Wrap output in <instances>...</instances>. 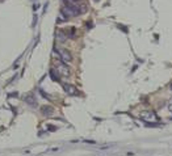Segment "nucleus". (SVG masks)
<instances>
[{
  "mask_svg": "<svg viewBox=\"0 0 172 156\" xmlns=\"http://www.w3.org/2000/svg\"><path fill=\"white\" fill-rule=\"evenodd\" d=\"M26 102H28V104H30V105H33V106L37 105V102H36V98H34V97H32V96L26 97Z\"/></svg>",
  "mask_w": 172,
  "mask_h": 156,
  "instance_id": "obj_9",
  "label": "nucleus"
},
{
  "mask_svg": "<svg viewBox=\"0 0 172 156\" xmlns=\"http://www.w3.org/2000/svg\"><path fill=\"white\" fill-rule=\"evenodd\" d=\"M50 76H51V79L54 81H59V78H58L57 71H55V69H51V71H50Z\"/></svg>",
  "mask_w": 172,
  "mask_h": 156,
  "instance_id": "obj_8",
  "label": "nucleus"
},
{
  "mask_svg": "<svg viewBox=\"0 0 172 156\" xmlns=\"http://www.w3.org/2000/svg\"><path fill=\"white\" fill-rule=\"evenodd\" d=\"M171 89H172V83H171Z\"/></svg>",
  "mask_w": 172,
  "mask_h": 156,
  "instance_id": "obj_12",
  "label": "nucleus"
},
{
  "mask_svg": "<svg viewBox=\"0 0 172 156\" xmlns=\"http://www.w3.org/2000/svg\"><path fill=\"white\" fill-rule=\"evenodd\" d=\"M41 113L44 115H53V113H54V108H53V106L45 105V106H42V108H41Z\"/></svg>",
  "mask_w": 172,
  "mask_h": 156,
  "instance_id": "obj_6",
  "label": "nucleus"
},
{
  "mask_svg": "<svg viewBox=\"0 0 172 156\" xmlns=\"http://www.w3.org/2000/svg\"><path fill=\"white\" fill-rule=\"evenodd\" d=\"M71 1H74V3H75V1H79V0H71Z\"/></svg>",
  "mask_w": 172,
  "mask_h": 156,
  "instance_id": "obj_11",
  "label": "nucleus"
},
{
  "mask_svg": "<svg viewBox=\"0 0 172 156\" xmlns=\"http://www.w3.org/2000/svg\"><path fill=\"white\" fill-rule=\"evenodd\" d=\"M141 118L146 122H158L159 121V118H158V115L155 112H142Z\"/></svg>",
  "mask_w": 172,
  "mask_h": 156,
  "instance_id": "obj_3",
  "label": "nucleus"
},
{
  "mask_svg": "<svg viewBox=\"0 0 172 156\" xmlns=\"http://www.w3.org/2000/svg\"><path fill=\"white\" fill-rule=\"evenodd\" d=\"M55 51L59 54V56H61V59L63 61L64 63H70L72 61V55L70 54V51L66 50V49L63 47H55Z\"/></svg>",
  "mask_w": 172,
  "mask_h": 156,
  "instance_id": "obj_2",
  "label": "nucleus"
},
{
  "mask_svg": "<svg viewBox=\"0 0 172 156\" xmlns=\"http://www.w3.org/2000/svg\"><path fill=\"white\" fill-rule=\"evenodd\" d=\"M63 13H66L67 16H75V15H79V13H82L83 11H80V8L74 4H66V7L63 8V11H62Z\"/></svg>",
  "mask_w": 172,
  "mask_h": 156,
  "instance_id": "obj_1",
  "label": "nucleus"
},
{
  "mask_svg": "<svg viewBox=\"0 0 172 156\" xmlns=\"http://www.w3.org/2000/svg\"><path fill=\"white\" fill-rule=\"evenodd\" d=\"M57 38H59L61 41H64L66 38H68L67 37V33H64L63 30H58L57 32Z\"/></svg>",
  "mask_w": 172,
  "mask_h": 156,
  "instance_id": "obj_7",
  "label": "nucleus"
},
{
  "mask_svg": "<svg viewBox=\"0 0 172 156\" xmlns=\"http://www.w3.org/2000/svg\"><path fill=\"white\" fill-rule=\"evenodd\" d=\"M168 108H170V110L172 112V104H170V106H168Z\"/></svg>",
  "mask_w": 172,
  "mask_h": 156,
  "instance_id": "obj_10",
  "label": "nucleus"
},
{
  "mask_svg": "<svg viewBox=\"0 0 172 156\" xmlns=\"http://www.w3.org/2000/svg\"><path fill=\"white\" fill-rule=\"evenodd\" d=\"M63 89H64L66 92H67L68 95H72V96L78 95V89L75 88V87H72V85H68V84H63Z\"/></svg>",
  "mask_w": 172,
  "mask_h": 156,
  "instance_id": "obj_5",
  "label": "nucleus"
},
{
  "mask_svg": "<svg viewBox=\"0 0 172 156\" xmlns=\"http://www.w3.org/2000/svg\"><path fill=\"white\" fill-rule=\"evenodd\" d=\"M57 71V74L62 75V76H68L70 75V69H68V67L66 64H63V63H61V64L58 66V69H55Z\"/></svg>",
  "mask_w": 172,
  "mask_h": 156,
  "instance_id": "obj_4",
  "label": "nucleus"
}]
</instances>
